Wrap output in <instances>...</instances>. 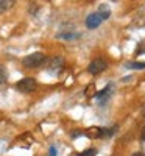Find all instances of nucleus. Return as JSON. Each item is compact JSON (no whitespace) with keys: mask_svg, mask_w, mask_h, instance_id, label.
<instances>
[{"mask_svg":"<svg viewBox=\"0 0 145 156\" xmlns=\"http://www.w3.org/2000/svg\"><path fill=\"white\" fill-rule=\"evenodd\" d=\"M44 61H45V55L42 51H34V53L25 56L22 59V64H23V67H27V69H36V67H41L44 64Z\"/></svg>","mask_w":145,"mask_h":156,"instance_id":"1","label":"nucleus"},{"mask_svg":"<svg viewBox=\"0 0 145 156\" xmlns=\"http://www.w3.org/2000/svg\"><path fill=\"white\" fill-rule=\"evenodd\" d=\"M36 86H37V83H36L34 78H31V76L22 78V80L16 84L17 90H19V92H22V94H30V92H33V90L36 89Z\"/></svg>","mask_w":145,"mask_h":156,"instance_id":"2","label":"nucleus"},{"mask_svg":"<svg viewBox=\"0 0 145 156\" xmlns=\"http://www.w3.org/2000/svg\"><path fill=\"white\" fill-rule=\"evenodd\" d=\"M106 69H108V62L104 61V59H101V58L94 59L87 66V72L90 75H98V73H101L103 70H106Z\"/></svg>","mask_w":145,"mask_h":156,"instance_id":"3","label":"nucleus"},{"mask_svg":"<svg viewBox=\"0 0 145 156\" xmlns=\"http://www.w3.org/2000/svg\"><path fill=\"white\" fill-rule=\"evenodd\" d=\"M62 69H64V59L61 56H55L50 59V62H48V72L50 73L58 75Z\"/></svg>","mask_w":145,"mask_h":156,"instance_id":"4","label":"nucleus"},{"mask_svg":"<svg viewBox=\"0 0 145 156\" xmlns=\"http://www.w3.org/2000/svg\"><path fill=\"white\" fill-rule=\"evenodd\" d=\"M101 22H103V19H101V16L98 14V12H92V14H89V16L86 17V27L94 30V28L100 27Z\"/></svg>","mask_w":145,"mask_h":156,"instance_id":"5","label":"nucleus"},{"mask_svg":"<svg viewBox=\"0 0 145 156\" xmlns=\"http://www.w3.org/2000/svg\"><path fill=\"white\" fill-rule=\"evenodd\" d=\"M87 137L90 139H98V137H103L104 136V128H100V126H90L86 129V133H84Z\"/></svg>","mask_w":145,"mask_h":156,"instance_id":"6","label":"nucleus"},{"mask_svg":"<svg viewBox=\"0 0 145 156\" xmlns=\"http://www.w3.org/2000/svg\"><path fill=\"white\" fill-rule=\"evenodd\" d=\"M109 92H111V84H108L106 87L101 90V92H97L95 94V98L100 100V103H104V101H106V98L109 97Z\"/></svg>","mask_w":145,"mask_h":156,"instance_id":"7","label":"nucleus"},{"mask_svg":"<svg viewBox=\"0 0 145 156\" xmlns=\"http://www.w3.org/2000/svg\"><path fill=\"white\" fill-rule=\"evenodd\" d=\"M98 14L101 16V19H103V20L109 17V14H111V11H109V8H108V5H106V3H101V5H100V9H98Z\"/></svg>","mask_w":145,"mask_h":156,"instance_id":"8","label":"nucleus"},{"mask_svg":"<svg viewBox=\"0 0 145 156\" xmlns=\"http://www.w3.org/2000/svg\"><path fill=\"white\" fill-rule=\"evenodd\" d=\"M12 5H14V2H12V0H0V12L9 9Z\"/></svg>","mask_w":145,"mask_h":156,"instance_id":"9","label":"nucleus"},{"mask_svg":"<svg viewBox=\"0 0 145 156\" xmlns=\"http://www.w3.org/2000/svg\"><path fill=\"white\" fill-rule=\"evenodd\" d=\"M97 154V150L95 148H87L84 151H81L80 154H76V156H95Z\"/></svg>","mask_w":145,"mask_h":156,"instance_id":"10","label":"nucleus"},{"mask_svg":"<svg viewBox=\"0 0 145 156\" xmlns=\"http://www.w3.org/2000/svg\"><path fill=\"white\" fill-rule=\"evenodd\" d=\"M128 67L140 70V69H145V62H131V64H128Z\"/></svg>","mask_w":145,"mask_h":156,"instance_id":"11","label":"nucleus"},{"mask_svg":"<svg viewBox=\"0 0 145 156\" xmlns=\"http://www.w3.org/2000/svg\"><path fill=\"white\" fill-rule=\"evenodd\" d=\"M6 80H8V75H6V70H5L3 67H0V84H3V83H6Z\"/></svg>","mask_w":145,"mask_h":156,"instance_id":"12","label":"nucleus"},{"mask_svg":"<svg viewBox=\"0 0 145 156\" xmlns=\"http://www.w3.org/2000/svg\"><path fill=\"white\" fill-rule=\"evenodd\" d=\"M95 92H97V90H95V84H89L87 89H86V95L92 97V95H95Z\"/></svg>","mask_w":145,"mask_h":156,"instance_id":"13","label":"nucleus"},{"mask_svg":"<svg viewBox=\"0 0 145 156\" xmlns=\"http://www.w3.org/2000/svg\"><path fill=\"white\" fill-rule=\"evenodd\" d=\"M58 37H64V39H73V37H78V34H58Z\"/></svg>","mask_w":145,"mask_h":156,"instance_id":"14","label":"nucleus"},{"mask_svg":"<svg viewBox=\"0 0 145 156\" xmlns=\"http://www.w3.org/2000/svg\"><path fill=\"white\" fill-rule=\"evenodd\" d=\"M50 156H56V148H55V147L50 148Z\"/></svg>","mask_w":145,"mask_h":156,"instance_id":"15","label":"nucleus"},{"mask_svg":"<svg viewBox=\"0 0 145 156\" xmlns=\"http://www.w3.org/2000/svg\"><path fill=\"white\" fill-rule=\"evenodd\" d=\"M140 139L145 140V126H143V129H142V136H140Z\"/></svg>","mask_w":145,"mask_h":156,"instance_id":"16","label":"nucleus"},{"mask_svg":"<svg viewBox=\"0 0 145 156\" xmlns=\"http://www.w3.org/2000/svg\"><path fill=\"white\" fill-rule=\"evenodd\" d=\"M133 156H145V154H143V153H140V151H139V153H134V154H133Z\"/></svg>","mask_w":145,"mask_h":156,"instance_id":"17","label":"nucleus"},{"mask_svg":"<svg viewBox=\"0 0 145 156\" xmlns=\"http://www.w3.org/2000/svg\"><path fill=\"white\" fill-rule=\"evenodd\" d=\"M142 114L145 115V103H143V106H142Z\"/></svg>","mask_w":145,"mask_h":156,"instance_id":"18","label":"nucleus"}]
</instances>
